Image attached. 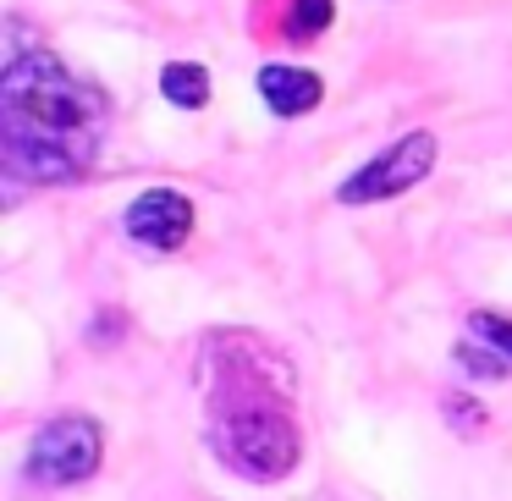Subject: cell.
Instances as JSON below:
<instances>
[{
	"label": "cell",
	"mask_w": 512,
	"mask_h": 501,
	"mask_svg": "<svg viewBox=\"0 0 512 501\" xmlns=\"http://www.w3.org/2000/svg\"><path fill=\"white\" fill-rule=\"evenodd\" d=\"M105 138V94L50 50H17L0 78V155L28 182H78Z\"/></svg>",
	"instance_id": "obj_1"
},
{
	"label": "cell",
	"mask_w": 512,
	"mask_h": 501,
	"mask_svg": "<svg viewBox=\"0 0 512 501\" xmlns=\"http://www.w3.org/2000/svg\"><path fill=\"white\" fill-rule=\"evenodd\" d=\"M204 364L210 380V446L243 479H287L303 457L292 419V369L265 336L226 331L210 336Z\"/></svg>",
	"instance_id": "obj_2"
},
{
	"label": "cell",
	"mask_w": 512,
	"mask_h": 501,
	"mask_svg": "<svg viewBox=\"0 0 512 501\" xmlns=\"http://www.w3.org/2000/svg\"><path fill=\"white\" fill-rule=\"evenodd\" d=\"M435 133H408V138H397L391 149H380L369 166H358L353 177L336 188V199L342 204H380V199H397V193H408V188H419L424 177L435 171Z\"/></svg>",
	"instance_id": "obj_3"
},
{
	"label": "cell",
	"mask_w": 512,
	"mask_h": 501,
	"mask_svg": "<svg viewBox=\"0 0 512 501\" xmlns=\"http://www.w3.org/2000/svg\"><path fill=\"white\" fill-rule=\"evenodd\" d=\"M100 424L94 419H50L45 430L34 435V446H28V474L39 479V485H78V479H89L94 468H100Z\"/></svg>",
	"instance_id": "obj_4"
},
{
	"label": "cell",
	"mask_w": 512,
	"mask_h": 501,
	"mask_svg": "<svg viewBox=\"0 0 512 501\" xmlns=\"http://www.w3.org/2000/svg\"><path fill=\"white\" fill-rule=\"evenodd\" d=\"M193 232V204L188 193L177 188H149L133 199V210H127V237L144 248H155V254H177L182 243H188Z\"/></svg>",
	"instance_id": "obj_5"
},
{
	"label": "cell",
	"mask_w": 512,
	"mask_h": 501,
	"mask_svg": "<svg viewBox=\"0 0 512 501\" xmlns=\"http://www.w3.org/2000/svg\"><path fill=\"white\" fill-rule=\"evenodd\" d=\"M259 94H265V105L276 116H303V111L320 105L325 83L314 78V72H303V67H265L259 72Z\"/></svg>",
	"instance_id": "obj_6"
},
{
	"label": "cell",
	"mask_w": 512,
	"mask_h": 501,
	"mask_svg": "<svg viewBox=\"0 0 512 501\" xmlns=\"http://www.w3.org/2000/svg\"><path fill=\"white\" fill-rule=\"evenodd\" d=\"M160 94H166L171 105H182V111H199V105L210 100V72H204L199 61H171V67L160 72Z\"/></svg>",
	"instance_id": "obj_7"
},
{
	"label": "cell",
	"mask_w": 512,
	"mask_h": 501,
	"mask_svg": "<svg viewBox=\"0 0 512 501\" xmlns=\"http://www.w3.org/2000/svg\"><path fill=\"white\" fill-rule=\"evenodd\" d=\"M331 23H336V0H292V12H287L292 39H320Z\"/></svg>",
	"instance_id": "obj_8"
},
{
	"label": "cell",
	"mask_w": 512,
	"mask_h": 501,
	"mask_svg": "<svg viewBox=\"0 0 512 501\" xmlns=\"http://www.w3.org/2000/svg\"><path fill=\"white\" fill-rule=\"evenodd\" d=\"M468 331H474V342H485V347H496L501 358L512 364V320L507 314H468Z\"/></svg>",
	"instance_id": "obj_9"
},
{
	"label": "cell",
	"mask_w": 512,
	"mask_h": 501,
	"mask_svg": "<svg viewBox=\"0 0 512 501\" xmlns=\"http://www.w3.org/2000/svg\"><path fill=\"white\" fill-rule=\"evenodd\" d=\"M457 358H463V364L474 369L479 380H496V375H507V358H501L496 347H485V342H463V347H457Z\"/></svg>",
	"instance_id": "obj_10"
}]
</instances>
